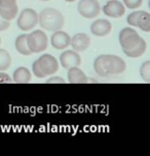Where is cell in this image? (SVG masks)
Here are the masks:
<instances>
[{"label": "cell", "instance_id": "4316f807", "mask_svg": "<svg viewBox=\"0 0 150 156\" xmlns=\"http://www.w3.org/2000/svg\"><path fill=\"white\" fill-rule=\"evenodd\" d=\"M0 44H1V37H0Z\"/></svg>", "mask_w": 150, "mask_h": 156}, {"label": "cell", "instance_id": "ba28073f", "mask_svg": "<svg viewBox=\"0 0 150 156\" xmlns=\"http://www.w3.org/2000/svg\"><path fill=\"white\" fill-rule=\"evenodd\" d=\"M36 62L44 76L54 75L59 69V62L56 59V57H54L51 54L42 55L36 60Z\"/></svg>", "mask_w": 150, "mask_h": 156}, {"label": "cell", "instance_id": "5bb4252c", "mask_svg": "<svg viewBox=\"0 0 150 156\" xmlns=\"http://www.w3.org/2000/svg\"><path fill=\"white\" fill-rule=\"evenodd\" d=\"M112 25L109 21L100 19L91 25V31L96 36H106L111 32Z\"/></svg>", "mask_w": 150, "mask_h": 156}, {"label": "cell", "instance_id": "7c38bea8", "mask_svg": "<svg viewBox=\"0 0 150 156\" xmlns=\"http://www.w3.org/2000/svg\"><path fill=\"white\" fill-rule=\"evenodd\" d=\"M71 37L68 33L61 30H56V32L52 33L51 37L52 46L57 50H64L68 46H70Z\"/></svg>", "mask_w": 150, "mask_h": 156}, {"label": "cell", "instance_id": "52a82bcc", "mask_svg": "<svg viewBox=\"0 0 150 156\" xmlns=\"http://www.w3.org/2000/svg\"><path fill=\"white\" fill-rule=\"evenodd\" d=\"M78 12L85 19L98 17L101 12V6L97 0H80L77 5Z\"/></svg>", "mask_w": 150, "mask_h": 156}, {"label": "cell", "instance_id": "4fadbf2b", "mask_svg": "<svg viewBox=\"0 0 150 156\" xmlns=\"http://www.w3.org/2000/svg\"><path fill=\"white\" fill-rule=\"evenodd\" d=\"M70 44L76 52H83L91 44V38L85 33H77L71 38Z\"/></svg>", "mask_w": 150, "mask_h": 156}, {"label": "cell", "instance_id": "277c9868", "mask_svg": "<svg viewBox=\"0 0 150 156\" xmlns=\"http://www.w3.org/2000/svg\"><path fill=\"white\" fill-rule=\"evenodd\" d=\"M27 44L31 53H40L47 48V36L41 30H35L27 35Z\"/></svg>", "mask_w": 150, "mask_h": 156}, {"label": "cell", "instance_id": "44dd1931", "mask_svg": "<svg viewBox=\"0 0 150 156\" xmlns=\"http://www.w3.org/2000/svg\"><path fill=\"white\" fill-rule=\"evenodd\" d=\"M32 69H33V73L35 75V76H37V78H39V79L44 78V75H43L42 73H41L40 69H39V67H38V65H37V62H36V61L33 63Z\"/></svg>", "mask_w": 150, "mask_h": 156}, {"label": "cell", "instance_id": "ffe728a7", "mask_svg": "<svg viewBox=\"0 0 150 156\" xmlns=\"http://www.w3.org/2000/svg\"><path fill=\"white\" fill-rule=\"evenodd\" d=\"M123 3L125 4L128 9H135L141 6L142 3H143V0H123Z\"/></svg>", "mask_w": 150, "mask_h": 156}, {"label": "cell", "instance_id": "603a6c76", "mask_svg": "<svg viewBox=\"0 0 150 156\" xmlns=\"http://www.w3.org/2000/svg\"><path fill=\"white\" fill-rule=\"evenodd\" d=\"M47 84H52V83H65V80L63 78H60V76H52V78H49L48 80L46 81Z\"/></svg>", "mask_w": 150, "mask_h": 156}, {"label": "cell", "instance_id": "ac0fdd59", "mask_svg": "<svg viewBox=\"0 0 150 156\" xmlns=\"http://www.w3.org/2000/svg\"><path fill=\"white\" fill-rule=\"evenodd\" d=\"M12 65V57L6 50L0 49V71L8 69Z\"/></svg>", "mask_w": 150, "mask_h": 156}, {"label": "cell", "instance_id": "8fae6325", "mask_svg": "<svg viewBox=\"0 0 150 156\" xmlns=\"http://www.w3.org/2000/svg\"><path fill=\"white\" fill-rule=\"evenodd\" d=\"M103 12L110 18H120L125 15V7L118 0H110L104 5Z\"/></svg>", "mask_w": 150, "mask_h": 156}, {"label": "cell", "instance_id": "2e32d148", "mask_svg": "<svg viewBox=\"0 0 150 156\" xmlns=\"http://www.w3.org/2000/svg\"><path fill=\"white\" fill-rule=\"evenodd\" d=\"M31 80V73L26 67H19L14 73V82L18 84L29 83Z\"/></svg>", "mask_w": 150, "mask_h": 156}, {"label": "cell", "instance_id": "e0dca14e", "mask_svg": "<svg viewBox=\"0 0 150 156\" xmlns=\"http://www.w3.org/2000/svg\"><path fill=\"white\" fill-rule=\"evenodd\" d=\"M15 49L20 54L25 55V56H29V55L32 54L28 48L27 34H22V35L18 36L17 39H15Z\"/></svg>", "mask_w": 150, "mask_h": 156}, {"label": "cell", "instance_id": "9a60e30c", "mask_svg": "<svg viewBox=\"0 0 150 156\" xmlns=\"http://www.w3.org/2000/svg\"><path fill=\"white\" fill-rule=\"evenodd\" d=\"M68 81L72 84H81V83H88V79L78 66H73L68 68Z\"/></svg>", "mask_w": 150, "mask_h": 156}, {"label": "cell", "instance_id": "cb8c5ba5", "mask_svg": "<svg viewBox=\"0 0 150 156\" xmlns=\"http://www.w3.org/2000/svg\"><path fill=\"white\" fill-rule=\"evenodd\" d=\"M12 78L5 73H0V84L1 83H10Z\"/></svg>", "mask_w": 150, "mask_h": 156}, {"label": "cell", "instance_id": "7a4b0ae2", "mask_svg": "<svg viewBox=\"0 0 150 156\" xmlns=\"http://www.w3.org/2000/svg\"><path fill=\"white\" fill-rule=\"evenodd\" d=\"M127 68V64L120 57L115 55H101L94 61V69L100 76L120 75Z\"/></svg>", "mask_w": 150, "mask_h": 156}, {"label": "cell", "instance_id": "6da1fadb", "mask_svg": "<svg viewBox=\"0 0 150 156\" xmlns=\"http://www.w3.org/2000/svg\"><path fill=\"white\" fill-rule=\"evenodd\" d=\"M119 43L128 57L138 58L146 51V41L133 28H123L120 31Z\"/></svg>", "mask_w": 150, "mask_h": 156}, {"label": "cell", "instance_id": "8992f818", "mask_svg": "<svg viewBox=\"0 0 150 156\" xmlns=\"http://www.w3.org/2000/svg\"><path fill=\"white\" fill-rule=\"evenodd\" d=\"M38 15L32 9H25L19 16L17 21L18 27L23 31H29L37 25Z\"/></svg>", "mask_w": 150, "mask_h": 156}, {"label": "cell", "instance_id": "7402d4cb", "mask_svg": "<svg viewBox=\"0 0 150 156\" xmlns=\"http://www.w3.org/2000/svg\"><path fill=\"white\" fill-rule=\"evenodd\" d=\"M10 26V22L7 20L3 19V18L0 16V31H3V30H6Z\"/></svg>", "mask_w": 150, "mask_h": 156}, {"label": "cell", "instance_id": "d4e9b609", "mask_svg": "<svg viewBox=\"0 0 150 156\" xmlns=\"http://www.w3.org/2000/svg\"><path fill=\"white\" fill-rule=\"evenodd\" d=\"M65 1H67V2H74V1H76V0H65Z\"/></svg>", "mask_w": 150, "mask_h": 156}, {"label": "cell", "instance_id": "484cf974", "mask_svg": "<svg viewBox=\"0 0 150 156\" xmlns=\"http://www.w3.org/2000/svg\"><path fill=\"white\" fill-rule=\"evenodd\" d=\"M39 1H49V0H39Z\"/></svg>", "mask_w": 150, "mask_h": 156}, {"label": "cell", "instance_id": "5b68a950", "mask_svg": "<svg viewBox=\"0 0 150 156\" xmlns=\"http://www.w3.org/2000/svg\"><path fill=\"white\" fill-rule=\"evenodd\" d=\"M128 24L138 27L145 32L150 31V14L144 10H136L128 16Z\"/></svg>", "mask_w": 150, "mask_h": 156}, {"label": "cell", "instance_id": "3957f363", "mask_svg": "<svg viewBox=\"0 0 150 156\" xmlns=\"http://www.w3.org/2000/svg\"><path fill=\"white\" fill-rule=\"evenodd\" d=\"M64 16L62 12L56 9H52V7L44 9L38 15V23L44 30H61V28L64 26Z\"/></svg>", "mask_w": 150, "mask_h": 156}, {"label": "cell", "instance_id": "30bf717a", "mask_svg": "<svg viewBox=\"0 0 150 156\" xmlns=\"http://www.w3.org/2000/svg\"><path fill=\"white\" fill-rule=\"evenodd\" d=\"M60 62L65 69H68L73 66H79L81 63V58L78 53L74 50H68L63 52L60 56Z\"/></svg>", "mask_w": 150, "mask_h": 156}, {"label": "cell", "instance_id": "9c48e42d", "mask_svg": "<svg viewBox=\"0 0 150 156\" xmlns=\"http://www.w3.org/2000/svg\"><path fill=\"white\" fill-rule=\"evenodd\" d=\"M17 0H0V16L3 19L10 21L15 19L18 15Z\"/></svg>", "mask_w": 150, "mask_h": 156}, {"label": "cell", "instance_id": "d6986e66", "mask_svg": "<svg viewBox=\"0 0 150 156\" xmlns=\"http://www.w3.org/2000/svg\"><path fill=\"white\" fill-rule=\"evenodd\" d=\"M140 75L146 83L150 82V61H145L140 67Z\"/></svg>", "mask_w": 150, "mask_h": 156}]
</instances>
